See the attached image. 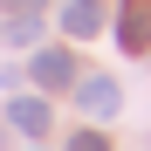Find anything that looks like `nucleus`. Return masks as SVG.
<instances>
[{"label":"nucleus","instance_id":"1","mask_svg":"<svg viewBox=\"0 0 151 151\" xmlns=\"http://www.w3.org/2000/svg\"><path fill=\"white\" fill-rule=\"evenodd\" d=\"M28 76H35V83H41V96H55V89H76V76H83V69H76V55H69V48H35V62H28Z\"/></svg>","mask_w":151,"mask_h":151},{"label":"nucleus","instance_id":"2","mask_svg":"<svg viewBox=\"0 0 151 151\" xmlns=\"http://www.w3.org/2000/svg\"><path fill=\"white\" fill-rule=\"evenodd\" d=\"M76 103H83L89 124H110V117L124 110V89L110 83V76H76Z\"/></svg>","mask_w":151,"mask_h":151},{"label":"nucleus","instance_id":"3","mask_svg":"<svg viewBox=\"0 0 151 151\" xmlns=\"http://www.w3.org/2000/svg\"><path fill=\"white\" fill-rule=\"evenodd\" d=\"M117 48L124 55H151V0H124L117 7Z\"/></svg>","mask_w":151,"mask_h":151},{"label":"nucleus","instance_id":"4","mask_svg":"<svg viewBox=\"0 0 151 151\" xmlns=\"http://www.w3.org/2000/svg\"><path fill=\"white\" fill-rule=\"evenodd\" d=\"M0 124H7V131H28V137H48L55 131V110H48V96H14Z\"/></svg>","mask_w":151,"mask_h":151},{"label":"nucleus","instance_id":"5","mask_svg":"<svg viewBox=\"0 0 151 151\" xmlns=\"http://www.w3.org/2000/svg\"><path fill=\"white\" fill-rule=\"evenodd\" d=\"M62 35H69V41L103 35V0H69V7H62Z\"/></svg>","mask_w":151,"mask_h":151},{"label":"nucleus","instance_id":"6","mask_svg":"<svg viewBox=\"0 0 151 151\" xmlns=\"http://www.w3.org/2000/svg\"><path fill=\"white\" fill-rule=\"evenodd\" d=\"M0 35H7L14 48H35V41H41V14H7V21H0Z\"/></svg>","mask_w":151,"mask_h":151},{"label":"nucleus","instance_id":"7","mask_svg":"<svg viewBox=\"0 0 151 151\" xmlns=\"http://www.w3.org/2000/svg\"><path fill=\"white\" fill-rule=\"evenodd\" d=\"M69 151H110V137H103V131H76V137H69Z\"/></svg>","mask_w":151,"mask_h":151},{"label":"nucleus","instance_id":"8","mask_svg":"<svg viewBox=\"0 0 151 151\" xmlns=\"http://www.w3.org/2000/svg\"><path fill=\"white\" fill-rule=\"evenodd\" d=\"M0 14H48V0H0Z\"/></svg>","mask_w":151,"mask_h":151},{"label":"nucleus","instance_id":"9","mask_svg":"<svg viewBox=\"0 0 151 151\" xmlns=\"http://www.w3.org/2000/svg\"><path fill=\"white\" fill-rule=\"evenodd\" d=\"M0 144H7V124H0Z\"/></svg>","mask_w":151,"mask_h":151}]
</instances>
